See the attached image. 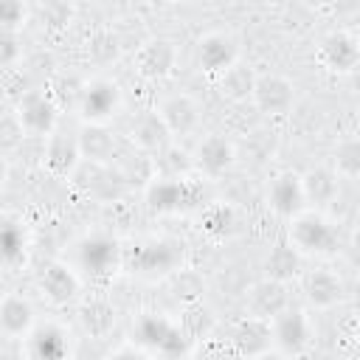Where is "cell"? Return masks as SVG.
I'll return each instance as SVG.
<instances>
[{
  "instance_id": "11",
  "label": "cell",
  "mask_w": 360,
  "mask_h": 360,
  "mask_svg": "<svg viewBox=\"0 0 360 360\" xmlns=\"http://www.w3.org/2000/svg\"><path fill=\"white\" fill-rule=\"evenodd\" d=\"M194 53H197V65L205 73L217 76V73H222L228 65H233L239 59V42H236V37L231 31H208V34H202L197 39Z\"/></svg>"
},
{
  "instance_id": "29",
  "label": "cell",
  "mask_w": 360,
  "mask_h": 360,
  "mask_svg": "<svg viewBox=\"0 0 360 360\" xmlns=\"http://www.w3.org/2000/svg\"><path fill=\"white\" fill-rule=\"evenodd\" d=\"M87 56L93 62H112L118 56V39L112 31H96L90 39H87Z\"/></svg>"
},
{
  "instance_id": "6",
  "label": "cell",
  "mask_w": 360,
  "mask_h": 360,
  "mask_svg": "<svg viewBox=\"0 0 360 360\" xmlns=\"http://www.w3.org/2000/svg\"><path fill=\"white\" fill-rule=\"evenodd\" d=\"M270 335H273V349L281 354H301L309 340H312V321L304 309L287 307L270 321Z\"/></svg>"
},
{
  "instance_id": "14",
  "label": "cell",
  "mask_w": 360,
  "mask_h": 360,
  "mask_svg": "<svg viewBox=\"0 0 360 360\" xmlns=\"http://www.w3.org/2000/svg\"><path fill=\"white\" fill-rule=\"evenodd\" d=\"M318 59L332 73H352L357 68V62H360L357 37L349 34V31H332L329 37L321 39Z\"/></svg>"
},
{
  "instance_id": "15",
  "label": "cell",
  "mask_w": 360,
  "mask_h": 360,
  "mask_svg": "<svg viewBox=\"0 0 360 360\" xmlns=\"http://www.w3.org/2000/svg\"><path fill=\"white\" fill-rule=\"evenodd\" d=\"M301 186H304L307 208H315V211H326L340 197V177L335 174L332 166H315V169L304 172Z\"/></svg>"
},
{
  "instance_id": "21",
  "label": "cell",
  "mask_w": 360,
  "mask_h": 360,
  "mask_svg": "<svg viewBox=\"0 0 360 360\" xmlns=\"http://www.w3.org/2000/svg\"><path fill=\"white\" fill-rule=\"evenodd\" d=\"M129 138H132V143H135L141 152H146V155H158L166 143H172V138H169V132H166V127H163L158 110H149V112L138 115V118L132 121V127H129Z\"/></svg>"
},
{
  "instance_id": "25",
  "label": "cell",
  "mask_w": 360,
  "mask_h": 360,
  "mask_svg": "<svg viewBox=\"0 0 360 360\" xmlns=\"http://www.w3.org/2000/svg\"><path fill=\"white\" fill-rule=\"evenodd\" d=\"M82 262L90 273H110L118 264V245L110 236H93L82 245Z\"/></svg>"
},
{
  "instance_id": "1",
  "label": "cell",
  "mask_w": 360,
  "mask_h": 360,
  "mask_svg": "<svg viewBox=\"0 0 360 360\" xmlns=\"http://www.w3.org/2000/svg\"><path fill=\"white\" fill-rule=\"evenodd\" d=\"M287 222H290V245L301 256H332L340 250L338 222L329 219L323 211L304 208Z\"/></svg>"
},
{
  "instance_id": "5",
  "label": "cell",
  "mask_w": 360,
  "mask_h": 360,
  "mask_svg": "<svg viewBox=\"0 0 360 360\" xmlns=\"http://www.w3.org/2000/svg\"><path fill=\"white\" fill-rule=\"evenodd\" d=\"M236 163V143L219 132L202 135L191 152V166L205 180H222Z\"/></svg>"
},
{
  "instance_id": "12",
  "label": "cell",
  "mask_w": 360,
  "mask_h": 360,
  "mask_svg": "<svg viewBox=\"0 0 360 360\" xmlns=\"http://www.w3.org/2000/svg\"><path fill=\"white\" fill-rule=\"evenodd\" d=\"M42 141H45V146H42V169L48 174H53V177H68L70 180V174L82 163V152H79L76 135L53 129Z\"/></svg>"
},
{
  "instance_id": "8",
  "label": "cell",
  "mask_w": 360,
  "mask_h": 360,
  "mask_svg": "<svg viewBox=\"0 0 360 360\" xmlns=\"http://www.w3.org/2000/svg\"><path fill=\"white\" fill-rule=\"evenodd\" d=\"M290 304H292V295H290L287 281L264 276V278L253 281L250 287H245V307H248V315H253V318L273 321Z\"/></svg>"
},
{
  "instance_id": "18",
  "label": "cell",
  "mask_w": 360,
  "mask_h": 360,
  "mask_svg": "<svg viewBox=\"0 0 360 360\" xmlns=\"http://www.w3.org/2000/svg\"><path fill=\"white\" fill-rule=\"evenodd\" d=\"M217 79V90L225 101L231 104H245L253 96V84H256V70L250 65H245L242 59H236L233 65H228L222 73L214 76Z\"/></svg>"
},
{
  "instance_id": "34",
  "label": "cell",
  "mask_w": 360,
  "mask_h": 360,
  "mask_svg": "<svg viewBox=\"0 0 360 360\" xmlns=\"http://www.w3.org/2000/svg\"><path fill=\"white\" fill-rule=\"evenodd\" d=\"M6 292H8V284H6V281H3V276H0V301H3V295H6Z\"/></svg>"
},
{
  "instance_id": "16",
  "label": "cell",
  "mask_w": 360,
  "mask_h": 360,
  "mask_svg": "<svg viewBox=\"0 0 360 360\" xmlns=\"http://www.w3.org/2000/svg\"><path fill=\"white\" fill-rule=\"evenodd\" d=\"M34 323H37L34 304L25 295L8 290L0 301V332L6 338H25L34 329Z\"/></svg>"
},
{
  "instance_id": "30",
  "label": "cell",
  "mask_w": 360,
  "mask_h": 360,
  "mask_svg": "<svg viewBox=\"0 0 360 360\" xmlns=\"http://www.w3.org/2000/svg\"><path fill=\"white\" fill-rule=\"evenodd\" d=\"M28 20L25 0H0V31H22Z\"/></svg>"
},
{
  "instance_id": "3",
  "label": "cell",
  "mask_w": 360,
  "mask_h": 360,
  "mask_svg": "<svg viewBox=\"0 0 360 360\" xmlns=\"http://www.w3.org/2000/svg\"><path fill=\"white\" fill-rule=\"evenodd\" d=\"M121 107V90L112 79L96 76L79 87V115L87 124H107Z\"/></svg>"
},
{
  "instance_id": "7",
  "label": "cell",
  "mask_w": 360,
  "mask_h": 360,
  "mask_svg": "<svg viewBox=\"0 0 360 360\" xmlns=\"http://www.w3.org/2000/svg\"><path fill=\"white\" fill-rule=\"evenodd\" d=\"M301 292L312 309H335L346 298V284L340 273L329 267H315V270H301Z\"/></svg>"
},
{
  "instance_id": "31",
  "label": "cell",
  "mask_w": 360,
  "mask_h": 360,
  "mask_svg": "<svg viewBox=\"0 0 360 360\" xmlns=\"http://www.w3.org/2000/svg\"><path fill=\"white\" fill-rule=\"evenodd\" d=\"M22 256V233L14 228V222H0V259L6 264L17 262Z\"/></svg>"
},
{
  "instance_id": "10",
  "label": "cell",
  "mask_w": 360,
  "mask_h": 360,
  "mask_svg": "<svg viewBox=\"0 0 360 360\" xmlns=\"http://www.w3.org/2000/svg\"><path fill=\"white\" fill-rule=\"evenodd\" d=\"M264 202H267V208H270L276 217H281V219H292L295 214H301V211L307 208L301 174H298V172H278V174L267 183Z\"/></svg>"
},
{
  "instance_id": "23",
  "label": "cell",
  "mask_w": 360,
  "mask_h": 360,
  "mask_svg": "<svg viewBox=\"0 0 360 360\" xmlns=\"http://www.w3.org/2000/svg\"><path fill=\"white\" fill-rule=\"evenodd\" d=\"M301 270H304V256L290 245V239L273 245L270 253L264 256V276L267 278H278V281L290 284L292 278L301 276Z\"/></svg>"
},
{
  "instance_id": "9",
  "label": "cell",
  "mask_w": 360,
  "mask_h": 360,
  "mask_svg": "<svg viewBox=\"0 0 360 360\" xmlns=\"http://www.w3.org/2000/svg\"><path fill=\"white\" fill-rule=\"evenodd\" d=\"M56 118L59 110L53 104L51 96L45 93H25L17 101V127L22 135H34V138H45L56 129Z\"/></svg>"
},
{
  "instance_id": "26",
  "label": "cell",
  "mask_w": 360,
  "mask_h": 360,
  "mask_svg": "<svg viewBox=\"0 0 360 360\" xmlns=\"http://www.w3.org/2000/svg\"><path fill=\"white\" fill-rule=\"evenodd\" d=\"M138 273H155V262L160 267V273H174L177 264V245L172 242H152V245H141L138 248Z\"/></svg>"
},
{
  "instance_id": "19",
  "label": "cell",
  "mask_w": 360,
  "mask_h": 360,
  "mask_svg": "<svg viewBox=\"0 0 360 360\" xmlns=\"http://www.w3.org/2000/svg\"><path fill=\"white\" fill-rule=\"evenodd\" d=\"M233 346L239 354H248V357H259V354H267L273 352V335H270V321H262V318H253L248 315L236 332H233Z\"/></svg>"
},
{
  "instance_id": "22",
  "label": "cell",
  "mask_w": 360,
  "mask_h": 360,
  "mask_svg": "<svg viewBox=\"0 0 360 360\" xmlns=\"http://www.w3.org/2000/svg\"><path fill=\"white\" fill-rule=\"evenodd\" d=\"M25 338H28V352L34 357H65L70 352L68 332L59 323H39L37 321Z\"/></svg>"
},
{
  "instance_id": "13",
  "label": "cell",
  "mask_w": 360,
  "mask_h": 360,
  "mask_svg": "<svg viewBox=\"0 0 360 360\" xmlns=\"http://www.w3.org/2000/svg\"><path fill=\"white\" fill-rule=\"evenodd\" d=\"M177 65V45L172 39L163 37H152L146 42H141V48L135 51V70L143 79H166Z\"/></svg>"
},
{
  "instance_id": "27",
  "label": "cell",
  "mask_w": 360,
  "mask_h": 360,
  "mask_svg": "<svg viewBox=\"0 0 360 360\" xmlns=\"http://www.w3.org/2000/svg\"><path fill=\"white\" fill-rule=\"evenodd\" d=\"M214 312L202 304V301H191V304H186V309H183V318H180V332L194 343V340H200V338H205V335H211V329H214Z\"/></svg>"
},
{
  "instance_id": "20",
  "label": "cell",
  "mask_w": 360,
  "mask_h": 360,
  "mask_svg": "<svg viewBox=\"0 0 360 360\" xmlns=\"http://www.w3.org/2000/svg\"><path fill=\"white\" fill-rule=\"evenodd\" d=\"M79 141V152L82 160H96V163H107L115 155V135L110 132L107 124H82V129L76 132Z\"/></svg>"
},
{
  "instance_id": "4",
  "label": "cell",
  "mask_w": 360,
  "mask_h": 360,
  "mask_svg": "<svg viewBox=\"0 0 360 360\" xmlns=\"http://www.w3.org/2000/svg\"><path fill=\"white\" fill-rule=\"evenodd\" d=\"M158 115L169 132L172 141H186L191 135L200 132L202 127V112L194 96L188 93H169L160 104H158Z\"/></svg>"
},
{
  "instance_id": "36",
  "label": "cell",
  "mask_w": 360,
  "mask_h": 360,
  "mask_svg": "<svg viewBox=\"0 0 360 360\" xmlns=\"http://www.w3.org/2000/svg\"><path fill=\"white\" fill-rule=\"evenodd\" d=\"M39 3H42V6H48V3H56V0H39Z\"/></svg>"
},
{
  "instance_id": "2",
  "label": "cell",
  "mask_w": 360,
  "mask_h": 360,
  "mask_svg": "<svg viewBox=\"0 0 360 360\" xmlns=\"http://www.w3.org/2000/svg\"><path fill=\"white\" fill-rule=\"evenodd\" d=\"M295 82L284 73H256V84H253V96H250V104L262 112V115H270V118H278V115H287L292 107H295Z\"/></svg>"
},
{
  "instance_id": "24",
  "label": "cell",
  "mask_w": 360,
  "mask_h": 360,
  "mask_svg": "<svg viewBox=\"0 0 360 360\" xmlns=\"http://www.w3.org/2000/svg\"><path fill=\"white\" fill-rule=\"evenodd\" d=\"M79 323L90 338H104L115 326V307L104 298H90L79 309Z\"/></svg>"
},
{
  "instance_id": "17",
  "label": "cell",
  "mask_w": 360,
  "mask_h": 360,
  "mask_svg": "<svg viewBox=\"0 0 360 360\" xmlns=\"http://www.w3.org/2000/svg\"><path fill=\"white\" fill-rule=\"evenodd\" d=\"M39 290L45 292V298L51 304H68L79 295L82 281H79V273L73 267H68L62 262H53L39 273Z\"/></svg>"
},
{
  "instance_id": "32",
  "label": "cell",
  "mask_w": 360,
  "mask_h": 360,
  "mask_svg": "<svg viewBox=\"0 0 360 360\" xmlns=\"http://www.w3.org/2000/svg\"><path fill=\"white\" fill-rule=\"evenodd\" d=\"M20 59H22L20 31H0V70L14 68Z\"/></svg>"
},
{
  "instance_id": "33",
  "label": "cell",
  "mask_w": 360,
  "mask_h": 360,
  "mask_svg": "<svg viewBox=\"0 0 360 360\" xmlns=\"http://www.w3.org/2000/svg\"><path fill=\"white\" fill-rule=\"evenodd\" d=\"M301 6H307V8H323L329 0H298Z\"/></svg>"
},
{
  "instance_id": "35",
  "label": "cell",
  "mask_w": 360,
  "mask_h": 360,
  "mask_svg": "<svg viewBox=\"0 0 360 360\" xmlns=\"http://www.w3.org/2000/svg\"><path fill=\"white\" fill-rule=\"evenodd\" d=\"M169 3H194V0H169Z\"/></svg>"
},
{
  "instance_id": "28",
  "label": "cell",
  "mask_w": 360,
  "mask_h": 360,
  "mask_svg": "<svg viewBox=\"0 0 360 360\" xmlns=\"http://www.w3.org/2000/svg\"><path fill=\"white\" fill-rule=\"evenodd\" d=\"M332 169L340 180H354L360 174V141L357 138H346L338 143Z\"/></svg>"
}]
</instances>
